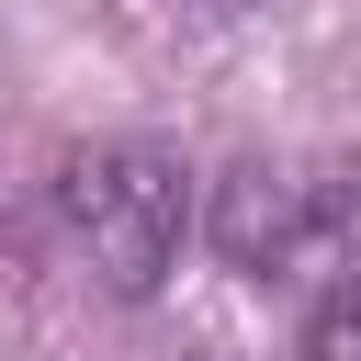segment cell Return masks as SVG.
Segmentation results:
<instances>
[{
    "mask_svg": "<svg viewBox=\"0 0 361 361\" xmlns=\"http://www.w3.org/2000/svg\"><path fill=\"white\" fill-rule=\"evenodd\" d=\"M45 203H56L68 248L90 259V282L113 305H158L169 271H180V248L203 237V169L180 147H158V135H90V147H68L56 180H45Z\"/></svg>",
    "mask_w": 361,
    "mask_h": 361,
    "instance_id": "obj_1",
    "label": "cell"
},
{
    "mask_svg": "<svg viewBox=\"0 0 361 361\" xmlns=\"http://www.w3.org/2000/svg\"><path fill=\"white\" fill-rule=\"evenodd\" d=\"M361 237V169L350 158H226L203 180V248L214 271L259 293H316Z\"/></svg>",
    "mask_w": 361,
    "mask_h": 361,
    "instance_id": "obj_2",
    "label": "cell"
},
{
    "mask_svg": "<svg viewBox=\"0 0 361 361\" xmlns=\"http://www.w3.org/2000/svg\"><path fill=\"white\" fill-rule=\"evenodd\" d=\"M305 361H361V248L305 293Z\"/></svg>",
    "mask_w": 361,
    "mask_h": 361,
    "instance_id": "obj_3",
    "label": "cell"
},
{
    "mask_svg": "<svg viewBox=\"0 0 361 361\" xmlns=\"http://www.w3.org/2000/svg\"><path fill=\"white\" fill-rule=\"evenodd\" d=\"M203 11H214V23H237V11H271V0H203Z\"/></svg>",
    "mask_w": 361,
    "mask_h": 361,
    "instance_id": "obj_4",
    "label": "cell"
},
{
    "mask_svg": "<svg viewBox=\"0 0 361 361\" xmlns=\"http://www.w3.org/2000/svg\"><path fill=\"white\" fill-rule=\"evenodd\" d=\"M192 361H214V350H192Z\"/></svg>",
    "mask_w": 361,
    "mask_h": 361,
    "instance_id": "obj_5",
    "label": "cell"
}]
</instances>
